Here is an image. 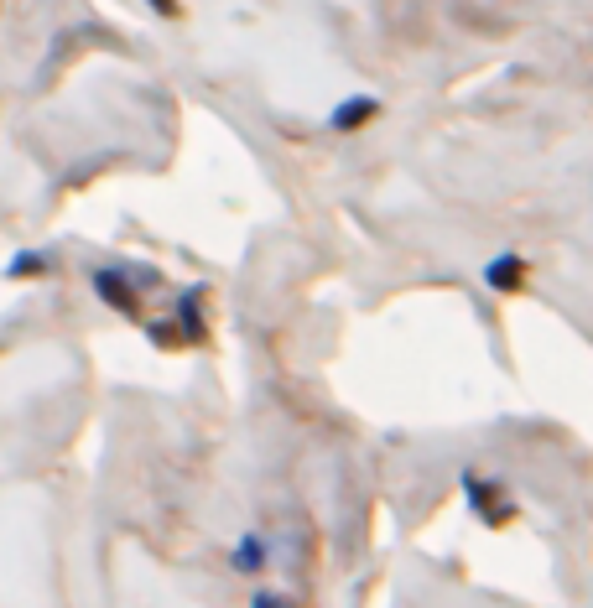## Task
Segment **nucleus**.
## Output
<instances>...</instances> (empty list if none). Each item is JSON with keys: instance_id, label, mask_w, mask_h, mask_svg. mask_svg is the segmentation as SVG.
I'll return each mask as SVG.
<instances>
[{"instance_id": "1", "label": "nucleus", "mask_w": 593, "mask_h": 608, "mask_svg": "<svg viewBox=\"0 0 593 608\" xmlns=\"http://www.w3.org/2000/svg\"><path fill=\"white\" fill-rule=\"evenodd\" d=\"M94 286H99V297H105L110 307H120V312H136V297H131V281H125L120 271H99V276H94Z\"/></svg>"}, {"instance_id": "2", "label": "nucleus", "mask_w": 593, "mask_h": 608, "mask_svg": "<svg viewBox=\"0 0 593 608\" xmlns=\"http://www.w3.org/2000/svg\"><path fill=\"white\" fill-rule=\"evenodd\" d=\"M375 115V99H349V104H339V110H333V130H359V125H365Z\"/></svg>"}, {"instance_id": "3", "label": "nucleus", "mask_w": 593, "mask_h": 608, "mask_svg": "<svg viewBox=\"0 0 593 608\" xmlns=\"http://www.w3.org/2000/svg\"><path fill=\"white\" fill-rule=\"evenodd\" d=\"M484 276H489V286H500V292H510V286L521 281V260H515V255H505V260H495V266H489Z\"/></svg>"}, {"instance_id": "4", "label": "nucleus", "mask_w": 593, "mask_h": 608, "mask_svg": "<svg viewBox=\"0 0 593 608\" xmlns=\"http://www.w3.org/2000/svg\"><path fill=\"white\" fill-rule=\"evenodd\" d=\"M261 562H266V546L255 541V536H245L240 551H235V567H240V572H261Z\"/></svg>"}, {"instance_id": "5", "label": "nucleus", "mask_w": 593, "mask_h": 608, "mask_svg": "<svg viewBox=\"0 0 593 608\" xmlns=\"http://www.w3.org/2000/svg\"><path fill=\"white\" fill-rule=\"evenodd\" d=\"M255 608H292V603H281L276 593H255Z\"/></svg>"}, {"instance_id": "6", "label": "nucleus", "mask_w": 593, "mask_h": 608, "mask_svg": "<svg viewBox=\"0 0 593 608\" xmlns=\"http://www.w3.org/2000/svg\"><path fill=\"white\" fill-rule=\"evenodd\" d=\"M151 6H157V11H172V0H151Z\"/></svg>"}]
</instances>
